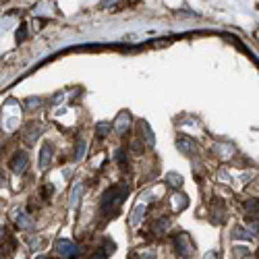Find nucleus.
I'll use <instances>...</instances> for the list:
<instances>
[{
  "label": "nucleus",
  "mask_w": 259,
  "mask_h": 259,
  "mask_svg": "<svg viewBox=\"0 0 259 259\" xmlns=\"http://www.w3.org/2000/svg\"><path fill=\"white\" fill-rule=\"evenodd\" d=\"M106 255H108V253H106L104 249H100V251H95V255H93V259H106Z\"/></svg>",
  "instance_id": "a878e982"
},
{
  "label": "nucleus",
  "mask_w": 259,
  "mask_h": 259,
  "mask_svg": "<svg viewBox=\"0 0 259 259\" xmlns=\"http://www.w3.org/2000/svg\"><path fill=\"white\" fill-rule=\"evenodd\" d=\"M0 187H6V179H4L2 172H0Z\"/></svg>",
  "instance_id": "c85d7f7f"
},
{
  "label": "nucleus",
  "mask_w": 259,
  "mask_h": 259,
  "mask_svg": "<svg viewBox=\"0 0 259 259\" xmlns=\"http://www.w3.org/2000/svg\"><path fill=\"white\" fill-rule=\"evenodd\" d=\"M133 152H137V154H141L143 152V147H141V141H133Z\"/></svg>",
  "instance_id": "393cba45"
},
{
  "label": "nucleus",
  "mask_w": 259,
  "mask_h": 259,
  "mask_svg": "<svg viewBox=\"0 0 259 259\" xmlns=\"http://www.w3.org/2000/svg\"><path fill=\"white\" fill-rule=\"evenodd\" d=\"M143 216H145V203H137L131 212V218H129L131 228H139V224L143 222Z\"/></svg>",
  "instance_id": "9b49d317"
},
{
  "label": "nucleus",
  "mask_w": 259,
  "mask_h": 259,
  "mask_svg": "<svg viewBox=\"0 0 259 259\" xmlns=\"http://www.w3.org/2000/svg\"><path fill=\"white\" fill-rule=\"evenodd\" d=\"M54 253L60 255L62 259H73L81 253V247L69 239H58L56 243H54Z\"/></svg>",
  "instance_id": "7ed1b4c3"
},
{
  "label": "nucleus",
  "mask_w": 259,
  "mask_h": 259,
  "mask_svg": "<svg viewBox=\"0 0 259 259\" xmlns=\"http://www.w3.org/2000/svg\"><path fill=\"white\" fill-rule=\"evenodd\" d=\"M243 208L247 210V214H259V199L257 197H251L243 203Z\"/></svg>",
  "instance_id": "aec40b11"
},
{
  "label": "nucleus",
  "mask_w": 259,
  "mask_h": 259,
  "mask_svg": "<svg viewBox=\"0 0 259 259\" xmlns=\"http://www.w3.org/2000/svg\"><path fill=\"white\" fill-rule=\"evenodd\" d=\"M116 160H118V162H125V147L116 149Z\"/></svg>",
  "instance_id": "b1692460"
},
{
  "label": "nucleus",
  "mask_w": 259,
  "mask_h": 259,
  "mask_svg": "<svg viewBox=\"0 0 259 259\" xmlns=\"http://www.w3.org/2000/svg\"><path fill=\"white\" fill-rule=\"evenodd\" d=\"M81 195H83V183H75L73 189H71V197H69V208H71V210H77V208H79Z\"/></svg>",
  "instance_id": "f8f14e48"
},
{
  "label": "nucleus",
  "mask_w": 259,
  "mask_h": 259,
  "mask_svg": "<svg viewBox=\"0 0 259 259\" xmlns=\"http://www.w3.org/2000/svg\"><path fill=\"white\" fill-rule=\"evenodd\" d=\"M235 239H245V241H251L253 239V233L247 228V226H237L235 228V233H233Z\"/></svg>",
  "instance_id": "a211bd4d"
},
{
  "label": "nucleus",
  "mask_w": 259,
  "mask_h": 259,
  "mask_svg": "<svg viewBox=\"0 0 259 259\" xmlns=\"http://www.w3.org/2000/svg\"><path fill=\"white\" fill-rule=\"evenodd\" d=\"M0 259H4V253H2V249H0Z\"/></svg>",
  "instance_id": "2f4dec72"
},
{
  "label": "nucleus",
  "mask_w": 259,
  "mask_h": 259,
  "mask_svg": "<svg viewBox=\"0 0 259 259\" xmlns=\"http://www.w3.org/2000/svg\"><path fill=\"white\" fill-rule=\"evenodd\" d=\"M176 149H179L181 154L185 156H193L197 154V143L193 137H189V135H176Z\"/></svg>",
  "instance_id": "20e7f679"
},
{
  "label": "nucleus",
  "mask_w": 259,
  "mask_h": 259,
  "mask_svg": "<svg viewBox=\"0 0 259 259\" xmlns=\"http://www.w3.org/2000/svg\"><path fill=\"white\" fill-rule=\"evenodd\" d=\"M37 245H39L37 239H31V241H29V247H31V249H37Z\"/></svg>",
  "instance_id": "cd10ccee"
},
{
  "label": "nucleus",
  "mask_w": 259,
  "mask_h": 259,
  "mask_svg": "<svg viewBox=\"0 0 259 259\" xmlns=\"http://www.w3.org/2000/svg\"><path fill=\"white\" fill-rule=\"evenodd\" d=\"M127 191H129V187H127V185H112L110 189H108L106 193L102 195V203H100V210H102V214H108L110 210L118 208L120 203L125 201V197H127Z\"/></svg>",
  "instance_id": "f257e3e1"
},
{
  "label": "nucleus",
  "mask_w": 259,
  "mask_h": 259,
  "mask_svg": "<svg viewBox=\"0 0 259 259\" xmlns=\"http://www.w3.org/2000/svg\"><path fill=\"white\" fill-rule=\"evenodd\" d=\"M35 259H48V257H46V255H37Z\"/></svg>",
  "instance_id": "7c9ffc66"
},
{
  "label": "nucleus",
  "mask_w": 259,
  "mask_h": 259,
  "mask_svg": "<svg viewBox=\"0 0 259 259\" xmlns=\"http://www.w3.org/2000/svg\"><path fill=\"white\" fill-rule=\"evenodd\" d=\"M0 152H2V145H0Z\"/></svg>",
  "instance_id": "473e14b6"
},
{
  "label": "nucleus",
  "mask_w": 259,
  "mask_h": 259,
  "mask_svg": "<svg viewBox=\"0 0 259 259\" xmlns=\"http://www.w3.org/2000/svg\"><path fill=\"white\" fill-rule=\"evenodd\" d=\"M139 135H141V139H143V143L147 147H154L156 145V135H154L152 127H149L145 120H139Z\"/></svg>",
  "instance_id": "1a4fd4ad"
},
{
  "label": "nucleus",
  "mask_w": 259,
  "mask_h": 259,
  "mask_svg": "<svg viewBox=\"0 0 259 259\" xmlns=\"http://www.w3.org/2000/svg\"><path fill=\"white\" fill-rule=\"evenodd\" d=\"M42 133H44V127L39 125V122H29V125L25 127V131H23V139H25L27 145H33L39 139V135Z\"/></svg>",
  "instance_id": "0eeeda50"
},
{
  "label": "nucleus",
  "mask_w": 259,
  "mask_h": 259,
  "mask_svg": "<svg viewBox=\"0 0 259 259\" xmlns=\"http://www.w3.org/2000/svg\"><path fill=\"white\" fill-rule=\"evenodd\" d=\"M54 160V145L52 143H44L39 149V170H48Z\"/></svg>",
  "instance_id": "6e6552de"
},
{
  "label": "nucleus",
  "mask_w": 259,
  "mask_h": 259,
  "mask_svg": "<svg viewBox=\"0 0 259 259\" xmlns=\"http://www.w3.org/2000/svg\"><path fill=\"white\" fill-rule=\"evenodd\" d=\"M42 104H44V100L42 98H35V95H33V98H27L25 100V108H27V110H37Z\"/></svg>",
  "instance_id": "412c9836"
},
{
  "label": "nucleus",
  "mask_w": 259,
  "mask_h": 259,
  "mask_svg": "<svg viewBox=\"0 0 259 259\" xmlns=\"http://www.w3.org/2000/svg\"><path fill=\"white\" fill-rule=\"evenodd\" d=\"M172 243H174L176 255L183 257V259H189L191 255L195 253V245H193V239H191L189 233H176L172 237Z\"/></svg>",
  "instance_id": "f03ea898"
},
{
  "label": "nucleus",
  "mask_w": 259,
  "mask_h": 259,
  "mask_svg": "<svg viewBox=\"0 0 259 259\" xmlns=\"http://www.w3.org/2000/svg\"><path fill=\"white\" fill-rule=\"evenodd\" d=\"M168 228H170V218H168V216L158 218V220H154V224H152V230H154L156 235H164V233H168Z\"/></svg>",
  "instance_id": "4468645a"
},
{
  "label": "nucleus",
  "mask_w": 259,
  "mask_h": 259,
  "mask_svg": "<svg viewBox=\"0 0 259 259\" xmlns=\"http://www.w3.org/2000/svg\"><path fill=\"white\" fill-rule=\"evenodd\" d=\"M12 220H15V224L23 230H33V220H31V216H27L23 210H17L15 216H12Z\"/></svg>",
  "instance_id": "9d476101"
},
{
  "label": "nucleus",
  "mask_w": 259,
  "mask_h": 259,
  "mask_svg": "<svg viewBox=\"0 0 259 259\" xmlns=\"http://www.w3.org/2000/svg\"><path fill=\"white\" fill-rule=\"evenodd\" d=\"M110 131H112V125L110 122H106V120L95 125V135H98V137H106V135H110Z\"/></svg>",
  "instance_id": "6ab92c4d"
},
{
  "label": "nucleus",
  "mask_w": 259,
  "mask_h": 259,
  "mask_svg": "<svg viewBox=\"0 0 259 259\" xmlns=\"http://www.w3.org/2000/svg\"><path fill=\"white\" fill-rule=\"evenodd\" d=\"M166 183L172 187V189H181L183 187V176L179 172H168L166 174Z\"/></svg>",
  "instance_id": "f3484780"
},
{
  "label": "nucleus",
  "mask_w": 259,
  "mask_h": 259,
  "mask_svg": "<svg viewBox=\"0 0 259 259\" xmlns=\"http://www.w3.org/2000/svg\"><path fill=\"white\" fill-rule=\"evenodd\" d=\"M170 203H172V208H174L176 212H183V210H187V206H189V197L179 191V193H174V195H172Z\"/></svg>",
  "instance_id": "2eb2a0df"
},
{
  "label": "nucleus",
  "mask_w": 259,
  "mask_h": 259,
  "mask_svg": "<svg viewBox=\"0 0 259 259\" xmlns=\"http://www.w3.org/2000/svg\"><path fill=\"white\" fill-rule=\"evenodd\" d=\"M203 259H218V251H210V253H206V257Z\"/></svg>",
  "instance_id": "bb28decb"
},
{
  "label": "nucleus",
  "mask_w": 259,
  "mask_h": 259,
  "mask_svg": "<svg viewBox=\"0 0 259 259\" xmlns=\"http://www.w3.org/2000/svg\"><path fill=\"white\" fill-rule=\"evenodd\" d=\"M85 152H87V143L83 141V139H79L77 143H75V152H73V160L75 162H81L85 158Z\"/></svg>",
  "instance_id": "dca6fc26"
},
{
  "label": "nucleus",
  "mask_w": 259,
  "mask_h": 259,
  "mask_svg": "<svg viewBox=\"0 0 259 259\" xmlns=\"http://www.w3.org/2000/svg\"><path fill=\"white\" fill-rule=\"evenodd\" d=\"M104 243H106V249H104L106 253H114V251H116V245H114V243H112L110 239H106Z\"/></svg>",
  "instance_id": "5701e85b"
},
{
  "label": "nucleus",
  "mask_w": 259,
  "mask_h": 259,
  "mask_svg": "<svg viewBox=\"0 0 259 259\" xmlns=\"http://www.w3.org/2000/svg\"><path fill=\"white\" fill-rule=\"evenodd\" d=\"M110 2H114V0H104V2H102V4L106 6V4H110Z\"/></svg>",
  "instance_id": "c756f323"
},
{
  "label": "nucleus",
  "mask_w": 259,
  "mask_h": 259,
  "mask_svg": "<svg viewBox=\"0 0 259 259\" xmlns=\"http://www.w3.org/2000/svg\"><path fill=\"white\" fill-rule=\"evenodd\" d=\"M214 152H216L218 156H220L222 160H228L230 156H233V154L237 152V149H235L233 143H216V145H214Z\"/></svg>",
  "instance_id": "ddd939ff"
},
{
  "label": "nucleus",
  "mask_w": 259,
  "mask_h": 259,
  "mask_svg": "<svg viewBox=\"0 0 259 259\" xmlns=\"http://www.w3.org/2000/svg\"><path fill=\"white\" fill-rule=\"evenodd\" d=\"M8 166H10V170L15 172V174L25 172L27 166H29V156H27V152H23V149L15 152V156H12L10 162H8Z\"/></svg>",
  "instance_id": "39448f33"
},
{
  "label": "nucleus",
  "mask_w": 259,
  "mask_h": 259,
  "mask_svg": "<svg viewBox=\"0 0 259 259\" xmlns=\"http://www.w3.org/2000/svg\"><path fill=\"white\" fill-rule=\"evenodd\" d=\"M25 35H27V25H21V27H19V31H17V35H15V42L21 44L23 39H25Z\"/></svg>",
  "instance_id": "4be33fe9"
},
{
  "label": "nucleus",
  "mask_w": 259,
  "mask_h": 259,
  "mask_svg": "<svg viewBox=\"0 0 259 259\" xmlns=\"http://www.w3.org/2000/svg\"><path fill=\"white\" fill-rule=\"evenodd\" d=\"M131 112L129 110H120L118 114H116V118H114V122H112V129L118 133V135H125L129 129H131Z\"/></svg>",
  "instance_id": "423d86ee"
}]
</instances>
